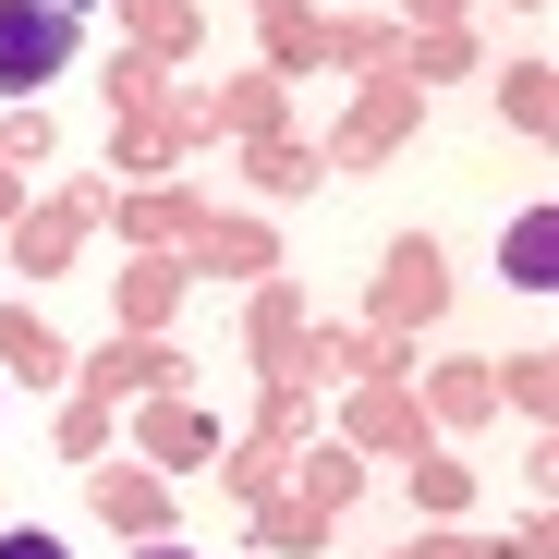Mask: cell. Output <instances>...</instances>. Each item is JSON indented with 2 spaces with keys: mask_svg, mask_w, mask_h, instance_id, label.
<instances>
[{
  "mask_svg": "<svg viewBox=\"0 0 559 559\" xmlns=\"http://www.w3.org/2000/svg\"><path fill=\"white\" fill-rule=\"evenodd\" d=\"M158 559H182V547H158Z\"/></svg>",
  "mask_w": 559,
  "mask_h": 559,
  "instance_id": "cell-5",
  "label": "cell"
},
{
  "mask_svg": "<svg viewBox=\"0 0 559 559\" xmlns=\"http://www.w3.org/2000/svg\"><path fill=\"white\" fill-rule=\"evenodd\" d=\"M73 61V13L61 0H0V85H49Z\"/></svg>",
  "mask_w": 559,
  "mask_h": 559,
  "instance_id": "cell-1",
  "label": "cell"
},
{
  "mask_svg": "<svg viewBox=\"0 0 559 559\" xmlns=\"http://www.w3.org/2000/svg\"><path fill=\"white\" fill-rule=\"evenodd\" d=\"M61 13H85V0H61Z\"/></svg>",
  "mask_w": 559,
  "mask_h": 559,
  "instance_id": "cell-4",
  "label": "cell"
},
{
  "mask_svg": "<svg viewBox=\"0 0 559 559\" xmlns=\"http://www.w3.org/2000/svg\"><path fill=\"white\" fill-rule=\"evenodd\" d=\"M547 255H559V219H523V231H511V267H523V280H547Z\"/></svg>",
  "mask_w": 559,
  "mask_h": 559,
  "instance_id": "cell-2",
  "label": "cell"
},
{
  "mask_svg": "<svg viewBox=\"0 0 559 559\" xmlns=\"http://www.w3.org/2000/svg\"><path fill=\"white\" fill-rule=\"evenodd\" d=\"M0 559H61V535H0Z\"/></svg>",
  "mask_w": 559,
  "mask_h": 559,
  "instance_id": "cell-3",
  "label": "cell"
}]
</instances>
